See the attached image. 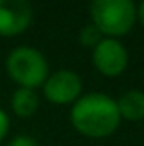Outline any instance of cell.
I'll return each instance as SVG.
<instances>
[{
	"instance_id": "12",
	"label": "cell",
	"mask_w": 144,
	"mask_h": 146,
	"mask_svg": "<svg viewBox=\"0 0 144 146\" xmlns=\"http://www.w3.org/2000/svg\"><path fill=\"white\" fill-rule=\"evenodd\" d=\"M137 19L141 21V24L144 26V0L137 6Z\"/></svg>"
},
{
	"instance_id": "3",
	"label": "cell",
	"mask_w": 144,
	"mask_h": 146,
	"mask_svg": "<svg viewBox=\"0 0 144 146\" xmlns=\"http://www.w3.org/2000/svg\"><path fill=\"white\" fill-rule=\"evenodd\" d=\"M6 70L9 78L18 87L37 89L48 78V61L37 48L32 46H17L9 52L6 59Z\"/></svg>"
},
{
	"instance_id": "1",
	"label": "cell",
	"mask_w": 144,
	"mask_h": 146,
	"mask_svg": "<svg viewBox=\"0 0 144 146\" xmlns=\"http://www.w3.org/2000/svg\"><path fill=\"white\" fill-rule=\"evenodd\" d=\"M116 100L104 93L81 94L70 109V122L81 135L90 139H104L116 131L120 124Z\"/></svg>"
},
{
	"instance_id": "4",
	"label": "cell",
	"mask_w": 144,
	"mask_h": 146,
	"mask_svg": "<svg viewBox=\"0 0 144 146\" xmlns=\"http://www.w3.org/2000/svg\"><path fill=\"white\" fill-rule=\"evenodd\" d=\"M83 82L78 72L70 68H61L48 74L46 82L43 83V93L48 102L63 106V104H74L81 96Z\"/></svg>"
},
{
	"instance_id": "5",
	"label": "cell",
	"mask_w": 144,
	"mask_h": 146,
	"mask_svg": "<svg viewBox=\"0 0 144 146\" xmlns=\"http://www.w3.org/2000/svg\"><path fill=\"white\" fill-rule=\"evenodd\" d=\"M127 50L118 39L104 37L96 46L92 48V63L104 76L115 78L120 76L127 67Z\"/></svg>"
},
{
	"instance_id": "11",
	"label": "cell",
	"mask_w": 144,
	"mask_h": 146,
	"mask_svg": "<svg viewBox=\"0 0 144 146\" xmlns=\"http://www.w3.org/2000/svg\"><path fill=\"white\" fill-rule=\"evenodd\" d=\"M7 131H9V118H7L6 111L0 109V143L6 139Z\"/></svg>"
},
{
	"instance_id": "9",
	"label": "cell",
	"mask_w": 144,
	"mask_h": 146,
	"mask_svg": "<svg viewBox=\"0 0 144 146\" xmlns=\"http://www.w3.org/2000/svg\"><path fill=\"white\" fill-rule=\"evenodd\" d=\"M102 39H104V35L100 33V30H98L94 24L83 26L81 32H79V43H81L83 46H87V48H94Z\"/></svg>"
},
{
	"instance_id": "10",
	"label": "cell",
	"mask_w": 144,
	"mask_h": 146,
	"mask_svg": "<svg viewBox=\"0 0 144 146\" xmlns=\"http://www.w3.org/2000/svg\"><path fill=\"white\" fill-rule=\"evenodd\" d=\"M7 146H39V144H37V141L33 139V137H30V135H17V137L11 139V143Z\"/></svg>"
},
{
	"instance_id": "6",
	"label": "cell",
	"mask_w": 144,
	"mask_h": 146,
	"mask_svg": "<svg viewBox=\"0 0 144 146\" xmlns=\"http://www.w3.org/2000/svg\"><path fill=\"white\" fill-rule=\"evenodd\" d=\"M33 7L26 0H0V35L15 37L30 28Z\"/></svg>"
},
{
	"instance_id": "8",
	"label": "cell",
	"mask_w": 144,
	"mask_h": 146,
	"mask_svg": "<svg viewBox=\"0 0 144 146\" xmlns=\"http://www.w3.org/2000/svg\"><path fill=\"white\" fill-rule=\"evenodd\" d=\"M11 109L20 118H30L32 115H35V111L39 109V94H37V91L18 87L11 94Z\"/></svg>"
},
{
	"instance_id": "7",
	"label": "cell",
	"mask_w": 144,
	"mask_h": 146,
	"mask_svg": "<svg viewBox=\"0 0 144 146\" xmlns=\"http://www.w3.org/2000/svg\"><path fill=\"white\" fill-rule=\"evenodd\" d=\"M120 118H126L129 122H139L144 118V93L137 89H131L124 93L116 100Z\"/></svg>"
},
{
	"instance_id": "2",
	"label": "cell",
	"mask_w": 144,
	"mask_h": 146,
	"mask_svg": "<svg viewBox=\"0 0 144 146\" xmlns=\"http://www.w3.org/2000/svg\"><path fill=\"white\" fill-rule=\"evenodd\" d=\"M90 19L104 37L126 35L137 21V4L133 0H94L89 7Z\"/></svg>"
}]
</instances>
